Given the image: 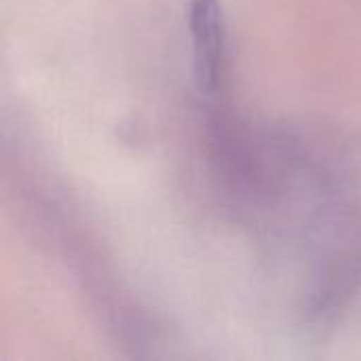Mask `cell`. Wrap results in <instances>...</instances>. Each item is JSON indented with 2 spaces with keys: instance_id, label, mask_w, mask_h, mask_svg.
Listing matches in <instances>:
<instances>
[{
  "instance_id": "1",
  "label": "cell",
  "mask_w": 361,
  "mask_h": 361,
  "mask_svg": "<svg viewBox=\"0 0 361 361\" xmlns=\"http://www.w3.org/2000/svg\"><path fill=\"white\" fill-rule=\"evenodd\" d=\"M188 34L195 87L201 95H214L222 80L226 51V23L220 0L188 2Z\"/></svg>"
}]
</instances>
